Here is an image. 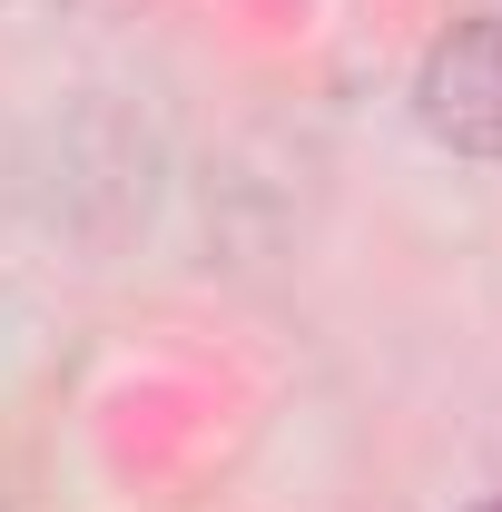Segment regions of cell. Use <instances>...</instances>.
<instances>
[{"instance_id": "1", "label": "cell", "mask_w": 502, "mask_h": 512, "mask_svg": "<svg viewBox=\"0 0 502 512\" xmlns=\"http://www.w3.org/2000/svg\"><path fill=\"white\" fill-rule=\"evenodd\" d=\"M414 109L453 158H502V20L443 30L424 79H414Z\"/></svg>"}, {"instance_id": "2", "label": "cell", "mask_w": 502, "mask_h": 512, "mask_svg": "<svg viewBox=\"0 0 502 512\" xmlns=\"http://www.w3.org/2000/svg\"><path fill=\"white\" fill-rule=\"evenodd\" d=\"M493 512H502V503H493Z\"/></svg>"}]
</instances>
